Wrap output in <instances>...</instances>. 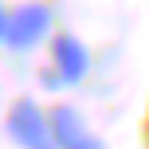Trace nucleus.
<instances>
[{
    "label": "nucleus",
    "instance_id": "nucleus-1",
    "mask_svg": "<svg viewBox=\"0 0 149 149\" xmlns=\"http://www.w3.org/2000/svg\"><path fill=\"white\" fill-rule=\"evenodd\" d=\"M4 130L12 137V145L20 149H55V137H51V118L39 110L31 98H16L12 110L4 118Z\"/></svg>",
    "mask_w": 149,
    "mask_h": 149
},
{
    "label": "nucleus",
    "instance_id": "nucleus-3",
    "mask_svg": "<svg viewBox=\"0 0 149 149\" xmlns=\"http://www.w3.org/2000/svg\"><path fill=\"white\" fill-rule=\"evenodd\" d=\"M51 137H55V149H106V141L94 134V130L86 126V118H82L74 106L59 102L51 114Z\"/></svg>",
    "mask_w": 149,
    "mask_h": 149
},
{
    "label": "nucleus",
    "instance_id": "nucleus-2",
    "mask_svg": "<svg viewBox=\"0 0 149 149\" xmlns=\"http://www.w3.org/2000/svg\"><path fill=\"white\" fill-rule=\"evenodd\" d=\"M51 31V4L43 0H28V4L8 12V39L4 43L12 51H31L36 43H43Z\"/></svg>",
    "mask_w": 149,
    "mask_h": 149
},
{
    "label": "nucleus",
    "instance_id": "nucleus-4",
    "mask_svg": "<svg viewBox=\"0 0 149 149\" xmlns=\"http://www.w3.org/2000/svg\"><path fill=\"white\" fill-rule=\"evenodd\" d=\"M51 71L59 74L63 86L82 82L86 71H90V51H86V43H82L79 36H71V31H59V36L51 39Z\"/></svg>",
    "mask_w": 149,
    "mask_h": 149
},
{
    "label": "nucleus",
    "instance_id": "nucleus-5",
    "mask_svg": "<svg viewBox=\"0 0 149 149\" xmlns=\"http://www.w3.org/2000/svg\"><path fill=\"white\" fill-rule=\"evenodd\" d=\"M4 39H8V8L0 4V43H4Z\"/></svg>",
    "mask_w": 149,
    "mask_h": 149
}]
</instances>
